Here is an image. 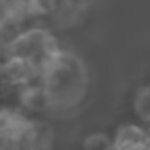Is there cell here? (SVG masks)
Returning a JSON list of instances; mask_svg holds the SVG:
<instances>
[{
  "instance_id": "obj_3",
  "label": "cell",
  "mask_w": 150,
  "mask_h": 150,
  "mask_svg": "<svg viewBox=\"0 0 150 150\" xmlns=\"http://www.w3.org/2000/svg\"><path fill=\"white\" fill-rule=\"evenodd\" d=\"M134 110L139 115L140 120L150 123V87H144L136 94Z\"/></svg>"
},
{
  "instance_id": "obj_1",
  "label": "cell",
  "mask_w": 150,
  "mask_h": 150,
  "mask_svg": "<svg viewBox=\"0 0 150 150\" xmlns=\"http://www.w3.org/2000/svg\"><path fill=\"white\" fill-rule=\"evenodd\" d=\"M42 87L49 107L71 108L86 91V71L78 57L60 50L42 73Z\"/></svg>"
},
{
  "instance_id": "obj_2",
  "label": "cell",
  "mask_w": 150,
  "mask_h": 150,
  "mask_svg": "<svg viewBox=\"0 0 150 150\" xmlns=\"http://www.w3.org/2000/svg\"><path fill=\"white\" fill-rule=\"evenodd\" d=\"M33 134V126L24 116L15 111H0V137L8 142H20Z\"/></svg>"
}]
</instances>
